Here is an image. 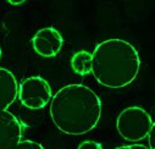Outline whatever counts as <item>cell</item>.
Segmentation results:
<instances>
[{
    "mask_svg": "<svg viewBox=\"0 0 155 149\" xmlns=\"http://www.w3.org/2000/svg\"><path fill=\"white\" fill-rule=\"evenodd\" d=\"M101 116V100L83 84H68L59 89L50 101V118L64 133L81 136L92 131Z\"/></svg>",
    "mask_w": 155,
    "mask_h": 149,
    "instance_id": "cell-1",
    "label": "cell"
},
{
    "mask_svg": "<svg viewBox=\"0 0 155 149\" xmlns=\"http://www.w3.org/2000/svg\"><path fill=\"white\" fill-rule=\"evenodd\" d=\"M140 68L137 49L127 41L112 38L99 43L92 53V73L104 87L117 89L131 84Z\"/></svg>",
    "mask_w": 155,
    "mask_h": 149,
    "instance_id": "cell-2",
    "label": "cell"
},
{
    "mask_svg": "<svg viewBox=\"0 0 155 149\" xmlns=\"http://www.w3.org/2000/svg\"><path fill=\"white\" fill-rule=\"evenodd\" d=\"M153 126L154 122L150 114L140 106H128L124 109L116 120L119 134L130 142H139L147 138Z\"/></svg>",
    "mask_w": 155,
    "mask_h": 149,
    "instance_id": "cell-3",
    "label": "cell"
},
{
    "mask_svg": "<svg viewBox=\"0 0 155 149\" xmlns=\"http://www.w3.org/2000/svg\"><path fill=\"white\" fill-rule=\"evenodd\" d=\"M21 104L31 110H39L48 105L51 98V88L49 83L39 77L32 76L25 78L18 86L17 94Z\"/></svg>",
    "mask_w": 155,
    "mask_h": 149,
    "instance_id": "cell-4",
    "label": "cell"
},
{
    "mask_svg": "<svg viewBox=\"0 0 155 149\" xmlns=\"http://www.w3.org/2000/svg\"><path fill=\"white\" fill-rule=\"evenodd\" d=\"M64 44L62 35L53 27H44L39 29L32 38V45L34 51L43 58L56 56Z\"/></svg>",
    "mask_w": 155,
    "mask_h": 149,
    "instance_id": "cell-5",
    "label": "cell"
},
{
    "mask_svg": "<svg viewBox=\"0 0 155 149\" xmlns=\"http://www.w3.org/2000/svg\"><path fill=\"white\" fill-rule=\"evenodd\" d=\"M23 125L9 110L0 111V149H14L21 141Z\"/></svg>",
    "mask_w": 155,
    "mask_h": 149,
    "instance_id": "cell-6",
    "label": "cell"
},
{
    "mask_svg": "<svg viewBox=\"0 0 155 149\" xmlns=\"http://www.w3.org/2000/svg\"><path fill=\"white\" fill-rule=\"evenodd\" d=\"M18 94V84L14 73L0 67V111L8 110L16 100Z\"/></svg>",
    "mask_w": 155,
    "mask_h": 149,
    "instance_id": "cell-7",
    "label": "cell"
},
{
    "mask_svg": "<svg viewBox=\"0 0 155 149\" xmlns=\"http://www.w3.org/2000/svg\"><path fill=\"white\" fill-rule=\"evenodd\" d=\"M71 67L74 73L81 76L92 73V53L87 50L77 51L71 58Z\"/></svg>",
    "mask_w": 155,
    "mask_h": 149,
    "instance_id": "cell-8",
    "label": "cell"
},
{
    "mask_svg": "<svg viewBox=\"0 0 155 149\" xmlns=\"http://www.w3.org/2000/svg\"><path fill=\"white\" fill-rule=\"evenodd\" d=\"M14 149H44V147L34 141H21Z\"/></svg>",
    "mask_w": 155,
    "mask_h": 149,
    "instance_id": "cell-9",
    "label": "cell"
},
{
    "mask_svg": "<svg viewBox=\"0 0 155 149\" xmlns=\"http://www.w3.org/2000/svg\"><path fill=\"white\" fill-rule=\"evenodd\" d=\"M77 149H103V147L95 141H84L78 145Z\"/></svg>",
    "mask_w": 155,
    "mask_h": 149,
    "instance_id": "cell-10",
    "label": "cell"
},
{
    "mask_svg": "<svg viewBox=\"0 0 155 149\" xmlns=\"http://www.w3.org/2000/svg\"><path fill=\"white\" fill-rule=\"evenodd\" d=\"M115 149H149V148L143 144H132V145H122V147L115 148Z\"/></svg>",
    "mask_w": 155,
    "mask_h": 149,
    "instance_id": "cell-11",
    "label": "cell"
},
{
    "mask_svg": "<svg viewBox=\"0 0 155 149\" xmlns=\"http://www.w3.org/2000/svg\"><path fill=\"white\" fill-rule=\"evenodd\" d=\"M148 141H149V149H155L154 148V126L151 127V130L149 131V133H148Z\"/></svg>",
    "mask_w": 155,
    "mask_h": 149,
    "instance_id": "cell-12",
    "label": "cell"
},
{
    "mask_svg": "<svg viewBox=\"0 0 155 149\" xmlns=\"http://www.w3.org/2000/svg\"><path fill=\"white\" fill-rule=\"evenodd\" d=\"M23 3H25L23 0H21V2H12V0H10V2H9V4H11V5H21Z\"/></svg>",
    "mask_w": 155,
    "mask_h": 149,
    "instance_id": "cell-13",
    "label": "cell"
},
{
    "mask_svg": "<svg viewBox=\"0 0 155 149\" xmlns=\"http://www.w3.org/2000/svg\"><path fill=\"white\" fill-rule=\"evenodd\" d=\"M0 59H2V48H0Z\"/></svg>",
    "mask_w": 155,
    "mask_h": 149,
    "instance_id": "cell-14",
    "label": "cell"
}]
</instances>
